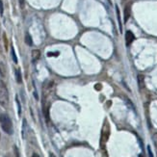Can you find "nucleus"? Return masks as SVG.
Here are the masks:
<instances>
[{"label": "nucleus", "instance_id": "0eeeda50", "mask_svg": "<svg viewBox=\"0 0 157 157\" xmlns=\"http://www.w3.org/2000/svg\"><path fill=\"white\" fill-rule=\"evenodd\" d=\"M16 80L19 84H21L22 83V76H21V72H20L19 69L16 70Z\"/></svg>", "mask_w": 157, "mask_h": 157}, {"label": "nucleus", "instance_id": "dca6fc26", "mask_svg": "<svg viewBox=\"0 0 157 157\" xmlns=\"http://www.w3.org/2000/svg\"><path fill=\"white\" fill-rule=\"evenodd\" d=\"M59 53H47V56H57Z\"/></svg>", "mask_w": 157, "mask_h": 157}, {"label": "nucleus", "instance_id": "aec40b11", "mask_svg": "<svg viewBox=\"0 0 157 157\" xmlns=\"http://www.w3.org/2000/svg\"><path fill=\"white\" fill-rule=\"evenodd\" d=\"M139 157H145V156H144L143 154H140V155H139Z\"/></svg>", "mask_w": 157, "mask_h": 157}, {"label": "nucleus", "instance_id": "f8f14e48", "mask_svg": "<svg viewBox=\"0 0 157 157\" xmlns=\"http://www.w3.org/2000/svg\"><path fill=\"white\" fill-rule=\"evenodd\" d=\"M3 13H4L3 2H2V0H0V16H3Z\"/></svg>", "mask_w": 157, "mask_h": 157}, {"label": "nucleus", "instance_id": "20e7f679", "mask_svg": "<svg viewBox=\"0 0 157 157\" xmlns=\"http://www.w3.org/2000/svg\"><path fill=\"white\" fill-rule=\"evenodd\" d=\"M137 80H138V86L139 89H144L145 88V76L142 74H139L137 76Z\"/></svg>", "mask_w": 157, "mask_h": 157}, {"label": "nucleus", "instance_id": "6ab92c4d", "mask_svg": "<svg viewBox=\"0 0 157 157\" xmlns=\"http://www.w3.org/2000/svg\"><path fill=\"white\" fill-rule=\"evenodd\" d=\"M49 157H56V156H55V155H54V154H53V153H50Z\"/></svg>", "mask_w": 157, "mask_h": 157}, {"label": "nucleus", "instance_id": "9b49d317", "mask_svg": "<svg viewBox=\"0 0 157 157\" xmlns=\"http://www.w3.org/2000/svg\"><path fill=\"white\" fill-rule=\"evenodd\" d=\"M16 102H17V113H19V116L21 115V105H20V102H19V99L17 97V95L16 97Z\"/></svg>", "mask_w": 157, "mask_h": 157}, {"label": "nucleus", "instance_id": "f03ea898", "mask_svg": "<svg viewBox=\"0 0 157 157\" xmlns=\"http://www.w3.org/2000/svg\"><path fill=\"white\" fill-rule=\"evenodd\" d=\"M9 100V93L6 85L2 81H0V102L2 104H6Z\"/></svg>", "mask_w": 157, "mask_h": 157}, {"label": "nucleus", "instance_id": "6e6552de", "mask_svg": "<svg viewBox=\"0 0 157 157\" xmlns=\"http://www.w3.org/2000/svg\"><path fill=\"white\" fill-rule=\"evenodd\" d=\"M25 42H26V44H28L29 46H31L33 44L32 37L30 36V34H28V33H26V35H25Z\"/></svg>", "mask_w": 157, "mask_h": 157}, {"label": "nucleus", "instance_id": "9d476101", "mask_svg": "<svg viewBox=\"0 0 157 157\" xmlns=\"http://www.w3.org/2000/svg\"><path fill=\"white\" fill-rule=\"evenodd\" d=\"M11 55H12L13 61H14L16 64H17V54H16V51H15L14 46H12V48H11Z\"/></svg>", "mask_w": 157, "mask_h": 157}, {"label": "nucleus", "instance_id": "7ed1b4c3", "mask_svg": "<svg viewBox=\"0 0 157 157\" xmlns=\"http://www.w3.org/2000/svg\"><path fill=\"white\" fill-rule=\"evenodd\" d=\"M135 40V36L134 34L131 31H127L125 33V42H126V44L129 45L133 42V40Z\"/></svg>", "mask_w": 157, "mask_h": 157}, {"label": "nucleus", "instance_id": "f3484780", "mask_svg": "<svg viewBox=\"0 0 157 157\" xmlns=\"http://www.w3.org/2000/svg\"><path fill=\"white\" fill-rule=\"evenodd\" d=\"M32 157H40V156L38 155L37 153H34V154H33V156H32Z\"/></svg>", "mask_w": 157, "mask_h": 157}, {"label": "nucleus", "instance_id": "2eb2a0df", "mask_svg": "<svg viewBox=\"0 0 157 157\" xmlns=\"http://www.w3.org/2000/svg\"><path fill=\"white\" fill-rule=\"evenodd\" d=\"M15 152H16V156L17 157H20L19 156V149H17V146H15Z\"/></svg>", "mask_w": 157, "mask_h": 157}, {"label": "nucleus", "instance_id": "423d86ee", "mask_svg": "<svg viewBox=\"0 0 157 157\" xmlns=\"http://www.w3.org/2000/svg\"><path fill=\"white\" fill-rule=\"evenodd\" d=\"M116 13H117V19H118V22H119V26H120V30H121V31H123V25H121V19L120 9H119L118 6H116Z\"/></svg>", "mask_w": 157, "mask_h": 157}, {"label": "nucleus", "instance_id": "4468645a", "mask_svg": "<svg viewBox=\"0 0 157 157\" xmlns=\"http://www.w3.org/2000/svg\"><path fill=\"white\" fill-rule=\"evenodd\" d=\"M19 2L20 7H21V8H23V7H24V4H25V1H24V0H19Z\"/></svg>", "mask_w": 157, "mask_h": 157}, {"label": "nucleus", "instance_id": "1a4fd4ad", "mask_svg": "<svg viewBox=\"0 0 157 157\" xmlns=\"http://www.w3.org/2000/svg\"><path fill=\"white\" fill-rule=\"evenodd\" d=\"M129 17H130V8H129L128 6H126L125 8V22L128 20Z\"/></svg>", "mask_w": 157, "mask_h": 157}, {"label": "nucleus", "instance_id": "ddd939ff", "mask_svg": "<svg viewBox=\"0 0 157 157\" xmlns=\"http://www.w3.org/2000/svg\"><path fill=\"white\" fill-rule=\"evenodd\" d=\"M148 157H154L153 153H152V150H151L150 146H148Z\"/></svg>", "mask_w": 157, "mask_h": 157}, {"label": "nucleus", "instance_id": "39448f33", "mask_svg": "<svg viewBox=\"0 0 157 157\" xmlns=\"http://www.w3.org/2000/svg\"><path fill=\"white\" fill-rule=\"evenodd\" d=\"M31 56H32L33 61H37V60H39V59H40V50H39V49H34V50H33V51H32Z\"/></svg>", "mask_w": 157, "mask_h": 157}, {"label": "nucleus", "instance_id": "f257e3e1", "mask_svg": "<svg viewBox=\"0 0 157 157\" xmlns=\"http://www.w3.org/2000/svg\"><path fill=\"white\" fill-rule=\"evenodd\" d=\"M0 125H1L2 129L9 135H12L14 133V129H13V123L12 120L7 114H2L0 116Z\"/></svg>", "mask_w": 157, "mask_h": 157}, {"label": "nucleus", "instance_id": "a211bd4d", "mask_svg": "<svg viewBox=\"0 0 157 157\" xmlns=\"http://www.w3.org/2000/svg\"><path fill=\"white\" fill-rule=\"evenodd\" d=\"M154 142H155V146H156V150H157V140L154 138Z\"/></svg>", "mask_w": 157, "mask_h": 157}]
</instances>
